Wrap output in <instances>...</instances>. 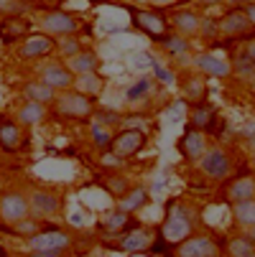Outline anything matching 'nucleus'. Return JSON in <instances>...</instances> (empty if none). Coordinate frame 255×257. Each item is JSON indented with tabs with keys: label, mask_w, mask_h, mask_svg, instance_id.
<instances>
[{
	"label": "nucleus",
	"mask_w": 255,
	"mask_h": 257,
	"mask_svg": "<svg viewBox=\"0 0 255 257\" xmlns=\"http://www.w3.org/2000/svg\"><path fill=\"white\" fill-rule=\"evenodd\" d=\"M54 109L59 112V117L64 120H74V122H82V120H90L95 117V99L79 89H64L61 94H56L54 99Z\"/></svg>",
	"instance_id": "f257e3e1"
},
{
	"label": "nucleus",
	"mask_w": 255,
	"mask_h": 257,
	"mask_svg": "<svg viewBox=\"0 0 255 257\" xmlns=\"http://www.w3.org/2000/svg\"><path fill=\"white\" fill-rule=\"evenodd\" d=\"M194 232V222H192V216L184 206H174L166 216V222L161 224V239L168 242V244H179V242H184L187 237H192Z\"/></svg>",
	"instance_id": "f03ea898"
},
{
	"label": "nucleus",
	"mask_w": 255,
	"mask_h": 257,
	"mask_svg": "<svg viewBox=\"0 0 255 257\" xmlns=\"http://www.w3.org/2000/svg\"><path fill=\"white\" fill-rule=\"evenodd\" d=\"M28 216H31V206H28V196L23 191H3L0 194V222L13 227Z\"/></svg>",
	"instance_id": "7ed1b4c3"
},
{
	"label": "nucleus",
	"mask_w": 255,
	"mask_h": 257,
	"mask_svg": "<svg viewBox=\"0 0 255 257\" xmlns=\"http://www.w3.org/2000/svg\"><path fill=\"white\" fill-rule=\"evenodd\" d=\"M41 28H44L46 36H51V39H64V36H77L79 33V21L71 16L69 11L54 8V11L44 13Z\"/></svg>",
	"instance_id": "20e7f679"
},
{
	"label": "nucleus",
	"mask_w": 255,
	"mask_h": 257,
	"mask_svg": "<svg viewBox=\"0 0 255 257\" xmlns=\"http://www.w3.org/2000/svg\"><path fill=\"white\" fill-rule=\"evenodd\" d=\"M199 168L209 181H225L232 173V156L225 148H207L199 158Z\"/></svg>",
	"instance_id": "39448f33"
},
{
	"label": "nucleus",
	"mask_w": 255,
	"mask_h": 257,
	"mask_svg": "<svg viewBox=\"0 0 255 257\" xmlns=\"http://www.w3.org/2000/svg\"><path fill=\"white\" fill-rule=\"evenodd\" d=\"M130 16H133V26L138 31H143L151 41H161L163 36L171 31L168 28V18L158 11H138V8H130Z\"/></svg>",
	"instance_id": "423d86ee"
},
{
	"label": "nucleus",
	"mask_w": 255,
	"mask_h": 257,
	"mask_svg": "<svg viewBox=\"0 0 255 257\" xmlns=\"http://www.w3.org/2000/svg\"><path fill=\"white\" fill-rule=\"evenodd\" d=\"M61 196L54 191H44V189H33L28 194V206H31V216L33 219H54L61 214Z\"/></svg>",
	"instance_id": "0eeeda50"
},
{
	"label": "nucleus",
	"mask_w": 255,
	"mask_h": 257,
	"mask_svg": "<svg viewBox=\"0 0 255 257\" xmlns=\"http://www.w3.org/2000/svg\"><path fill=\"white\" fill-rule=\"evenodd\" d=\"M145 143H148V135L143 130H120L115 138H113V145H110V153L118 158V161H125V158H133L138 156Z\"/></svg>",
	"instance_id": "6e6552de"
},
{
	"label": "nucleus",
	"mask_w": 255,
	"mask_h": 257,
	"mask_svg": "<svg viewBox=\"0 0 255 257\" xmlns=\"http://www.w3.org/2000/svg\"><path fill=\"white\" fill-rule=\"evenodd\" d=\"M39 79H41L46 87H51L54 92L71 89V87H74V82H77L74 71H71L66 64H61V61H49V64H44L41 71H39Z\"/></svg>",
	"instance_id": "1a4fd4ad"
},
{
	"label": "nucleus",
	"mask_w": 255,
	"mask_h": 257,
	"mask_svg": "<svg viewBox=\"0 0 255 257\" xmlns=\"http://www.w3.org/2000/svg\"><path fill=\"white\" fill-rule=\"evenodd\" d=\"M174 257H220V247L207 234H192L174 244Z\"/></svg>",
	"instance_id": "9d476101"
},
{
	"label": "nucleus",
	"mask_w": 255,
	"mask_h": 257,
	"mask_svg": "<svg viewBox=\"0 0 255 257\" xmlns=\"http://www.w3.org/2000/svg\"><path fill=\"white\" fill-rule=\"evenodd\" d=\"M217 28H220V36H227V39H245L255 31L242 8H230L222 18H217Z\"/></svg>",
	"instance_id": "9b49d317"
},
{
	"label": "nucleus",
	"mask_w": 255,
	"mask_h": 257,
	"mask_svg": "<svg viewBox=\"0 0 255 257\" xmlns=\"http://www.w3.org/2000/svg\"><path fill=\"white\" fill-rule=\"evenodd\" d=\"M54 49H56V39H51L46 33H33V36H26L23 39L18 56L23 61H39V59H46Z\"/></svg>",
	"instance_id": "f8f14e48"
},
{
	"label": "nucleus",
	"mask_w": 255,
	"mask_h": 257,
	"mask_svg": "<svg viewBox=\"0 0 255 257\" xmlns=\"http://www.w3.org/2000/svg\"><path fill=\"white\" fill-rule=\"evenodd\" d=\"M31 249H54V252H66L71 247V237L64 229H41L33 237H28Z\"/></svg>",
	"instance_id": "ddd939ff"
},
{
	"label": "nucleus",
	"mask_w": 255,
	"mask_h": 257,
	"mask_svg": "<svg viewBox=\"0 0 255 257\" xmlns=\"http://www.w3.org/2000/svg\"><path fill=\"white\" fill-rule=\"evenodd\" d=\"M179 153L184 161H199L207 153V135L202 130H194L192 125L184 130V135L179 138Z\"/></svg>",
	"instance_id": "4468645a"
},
{
	"label": "nucleus",
	"mask_w": 255,
	"mask_h": 257,
	"mask_svg": "<svg viewBox=\"0 0 255 257\" xmlns=\"http://www.w3.org/2000/svg\"><path fill=\"white\" fill-rule=\"evenodd\" d=\"M168 18V26L174 28V33L184 36V39H194V36H199V16L189 8H176Z\"/></svg>",
	"instance_id": "2eb2a0df"
},
{
	"label": "nucleus",
	"mask_w": 255,
	"mask_h": 257,
	"mask_svg": "<svg viewBox=\"0 0 255 257\" xmlns=\"http://www.w3.org/2000/svg\"><path fill=\"white\" fill-rule=\"evenodd\" d=\"M23 145V125L11 117H0V151L18 153Z\"/></svg>",
	"instance_id": "dca6fc26"
},
{
	"label": "nucleus",
	"mask_w": 255,
	"mask_h": 257,
	"mask_svg": "<svg viewBox=\"0 0 255 257\" xmlns=\"http://www.w3.org/2000/svg\"><path fill=\"white\" fill-rule=\"evenodd\" d=\"M151 247H153V232L143 229V227H133L130 232H125V234L120 237V249H123V252H130V254H135V252H148Z\"/></svg>",
	"instance_id": "f3484780"
},
{
	"label": "nucleus",
	"mask_w": 255,
	"mask_h": 257,
	"mask_svg": "<svg viewBox=\"0 0 255 257\" xmlns=\"http://www.w3.org/2000/svg\"><path fill=\"white\" fill-rule=\"evenodd\" d=\"M194 66L202 71L204 77H214V79H225V77L232 74V66L227 61H222V59L212 56V54H197Z\"/></svg>",
	"instance_id": "a211bd4d"
},
{
	"label": "nucleus",
	"mask_w": 255,
	"mask_h": 257,
	"mask_svg": "<svg viewBox=\"0 0 255 257\" xmlns=\"http://www.w3.org/2000/svg\"><path fill=\"white\" fill-rule=\"evenodd\" d=\"M46 104H41V102H31V99H26L21 107H18V122L23 125V127H36V125H41L44 120H46Z\"/></svg>",
	"instance_id": "6ab92c4d"
},
{
	"label": "nucleus",
	"mask_w": 255,
	"mask_h": 257,
	"mask_svg": "<svg viewBox=\"0 0 255 257\" xmlns=\"http://www.w3.org/2000/svg\"><path fill=\"white\" fill-rule=\"evenodd\" d=\"M69 69L74 71V77L97 74V69H100V56H97L92 49H82L74 59H69Z\"/></svg>",
	"instance_id": "aec40b11"
},
{
	"label": "nucleus",
	"mask_w": 255,
	"mask_h": 257,
	"mask_svg": "<svg viewBox=\"0 0 255 257\" xmlns=\"http://www.w3.org/2000/svg\"><path fill=\"white\" fill-rule=\"evenodd\" d=\"M145 204H148V189H143V186H133V189H128V191L120 196L118 209H120V211L133 214V211L143 209Z\"/></svg>",
	"instance_id": "412c9836"
},
{
	"label": "nucleus",
	"mask_w": 255,
	"mask_h": 257,
	"mask_svg": "<svg viewBox=\"0 0 255 257\" xmlns=\"http://www.w3.org/2000/svg\"><path fill=\"white\" fill-rule=\"evenodd\" d=\"M227 196H230L232 204L252 199V196H255V176H240V178L232 183V186H230Z\"/></svg>",
	"instance_id": "4be33fe9"
},
{
	"label": "nucleus",
	"mask_w": 255,
	"mask_h": 257,
	"mask_svg": "<svg viewBox=\"0 0 255 257\" xmlns=\"http://www.w3.org/2000/svg\"><path fill=\"white\" fill-rule=\"evenodd\" d=\"M23 97H26V99H31V102L49 104V102H54V99H56V92H54L51 87H46L41 79H36V82H28V84L23 87Z\"/></svg>",
	"instance_id": "5701e85b"
},
{
	"label": "nucleus",
	"mask_w": 255,
	"mask_h": 257,
	"mask_svg": "<svg viewBox=\"0 0 255 257\" xmlns=\"http://www.w3.org/2000/svg\"><path fill=\"white\" fill-rule=\"evenodd\" d=\"M232 214H235V222L245 229L255 227V196L247 199V201H237L232 206Z\"/></svg>",
	"instance_id": "b1692460"
},
{
	"label": "nucleus",
	"mask_w": 255,
	"mask_h": 257,
	"mask_svg": "<svg viewBox=\"0 0 255 257\" xmlns=\"http://www.w3.org/2000/svg\"><path fill=\"white\" fill-rule=\"evenodd\" d=\"M227 257H255V242L247 234L232 237L227 242Z\"/></svg>",
	"instance_id": "393cba45"
},
{
	"label": "nucleus",
	"mask_w": 255,
	"mask_h": 257,
	"mask_svg": "<svg viewBox=\"0 0 255 257\" xmlns=\"http://www.w3.org/2000/svg\"><path fill=\"white\" fill-rule=\"evenodd\" d=\"M214 122H217V112H214L212 107H204V104H199V107L194 109L192 120H189V125H192L194 130H212Z\"/></svg>",
	"instance_id": "a878e982"
},
{
	"label": "nucleus",
	"mask_w": 255,
	"mask_h": 257,
	"mask_svg": "<svg viewBox=\"0 0 255 257\" xmlns=\"http://www.w3.org/2000/svg\"><path fill=\"white\" fill-rule=\"evenodd\" d=\"M158 44H161L168 54H187V51L192 49L189 39H184V36H179V33H174V31H168Z\"/></svg>",
	"instance_id": "bb28decb"
},
{
	"label": "nucleus",
	"mask_w": 255,
	"mask_h": 257,
	"mask_svg": "<svg viewBox=\"0 0 255 257\" xmlns=\"http://www.w3.org/2000/svg\"><path fill=\"white\" fill-rule=\"evenodd\" d=\"M90 135H92V143H95V148L97 151H110V145H113V130L107 127V125H100V122H95L92 125V130H90Z\"/></svg>",
	"instance_id": "cd10ccee"
},
{
	"label": "nucleus",
	"mask_w": 255,
	"mask_h": 257,
	"mask_svg": "<svg viewBox=\"0 0 255 257\" xmlns=\"http://www.w3.org/2000/svg\"><path fill=\"white\" fill-rule=\"evenodd\" d=\"M56 49L61 51L64 59H74L84 46H82V39H79V33H77V36H64V39H56Z\"/></svg>",
	"instance_id": "c85d7f7f"
},
{
	"label": "nucleus",
	"mask_w": 255,
	"mask_h": 257,
	"mask_svg": "<svg viewBox=\"0 0 255 257\" xmlns=\"http://www.w3.org/2000/svg\"><path fill=\"white\" fill-rule=\"evenodd\" d=\"M130 222V214L128 211H113L110 216L105 219V229H107V234H123V227Z\"/></svg>",
	"instance_id": "c756f323"
},
{
	"label": "nucleus",
	"mask_w": 255,
	"mask_h": 257,
	"mask_svg": "<svg viewBox=\"0 0 255 257\" xmlns=\"http://www.w3.org/2000/svg\"><path fill=\"white\" fill-rule=\"evenodd\" d=\"M36 232H41V219H33V216H28V219H23V222H18V224H13L11 227V234H16V237H33Z\"/></svg>",
	"instance_id": "7c9ffc66"
},
{
	"label": "nucleus",
	"mask_w": 255,
	"mask_h": 257,
	"mask_svg": "<svg viewBox=\"0 0 255 257\" xmlns=\"http://www.w3.org/2000/svg\"><path fill=\"white\" fill-rule=\"evenodd\" d=\"M148 94H151V79H148V77H140V79L125 92V99H128V102H138V99L148 97Z\"/></svg>",
	"instance_id": "2f4dec72"
},
{
	"label": "nucleus",
	"mask_w": 255,
	"mask_h": 257,
	"mask_svg": "<svg viewBox=\"0 0 255 257\" xmlns=\"http://www.w3.org/2000/svg\"><path fill=\"white\" fill-rule=\"evenodd\" d=\"M23 11H26V3H23V0H0V16H6V18H18Z\"/></svg>",
	"instance_id": "473e14b6"
},
{
	"label": "nucleus",
	"mask_w": 255,
	"mask_h": 257,
	"mask_svg": "<svg viewBox=\"0 0 255 257\" xmlns=\"http://www.w3.org/2000/svg\"><path fill=\"white\" fill-rule=\"evenodd\" d=\"M199 36L204 41H214L220 36V28H217V18H202L199 21Z\"/></svg>",
	"instance_id": "72a5a7b5"
},
{
	"label": "nucleus",
	"mask_w": 255,
	"mask_h": 257,
	"mask_svg": "<svg viewBox=\"0 0 255 257\" xmlns=\"http://www.w3.org/2000/svg\"><path fill=\"white\" fill-rule=\"evenodd\" d=\"M95 117L100 120V125H107V127L123 120V117H118L115 112H110V109H95Z\"/></svg>",
	"instance_id": "f704fd0d"
},
{
	"label": "nucleus",
	"mask_w": 255,
	"mask_h": 257,
	"mask_svg": "<svg viewBox=\"0 0 255 257\" xmlns=\"http://www.w3.org/2000/svg\"><path fill=\"white\" fill-rule=\"evenodd\" d=\"M235 69H237V74L250 77V74H252V61H250L247 56H242V54H240V59L235 61Z\"/></svg>",
	"instance_id": "c9c22d12"
},
{
	"label": "nucleus",
	"mask_w": 255,
	"mask_h": 257,
	"mask_svg": "<svg viewBox=\"0 0 255 257\" xmlns=\"http://www.w3.org/2000/svg\"><path fill=\"white\" fill-rule=\"evenodd\" d=\"M151 61H153V69H156V77L161 82H171V71H166V66H161L158 59H151Z\"/></svg>",
	"instance_id": "e433bc0d"
},
{
	"label": "nucleus",
	"mask_w": 255,
	"mask_h": 257,
	"mask_svg": "<svg viewBox=\"0 0 255 257\" xmlns=\"http://www.w3.org/2000/svg\"><path fill=\"white\" fill-rule=\"evenodd\" d=\"M240 135H242L245 140H255V120H247V122L242 125Z\"/></svg>",
	"instance_id": "4c0bfd02"
},
{
	"label": "nucleus",
	"mask_w": 255,
	"mask_h": 257,
	"mask_svg": "<svg viewBox=\"0 0 255 257\" xmlns=\"http://www.w3.org/2000/svg\"><path fill=\"white\" fill-rule=\"evenodd\" d=\"M64 252H54V249H31L28 257H61Z\"/></svg>",
	"instance_id": "58836bf2"
},
{
	"label": "nucleus",
	"mask_w": 255,
	"mask_h": 257,
	"mask_svg": "<svg viewBox=\"0 0 255 257\" xmlns=\"http://www.w3.org/2000/svg\"><path fill=\"white\" fill-rule=\"evenodd\" d=\"M242 56H247V59H250V61L255 64V39L245 44V49H242Z\"/></svg>",
	"instance_id": "ea45409f"
},
{
	"label": "nucleus",
	"mask_w": 255,
	"mask_h": 257,
	"mask_svg": "<svg viewBox=\"0 0 255 257\" xmlns=\"http://www.w3.org/2000/svg\"><path fill=\"white\" fill-rule=\"evenodd\" d=\"M242 11H245L247 21H250V23H252V28H255V0H252V3H247V6H242Z\"/></svg>",
	"instance_id": "a19ab883"
},
{
	"label": "nucleus",
	"mask_w": 255,
	"mask_h": 257,
	"mask_svg": "<svg viewBox=\"0 0 255 257\" xmlns=\"http://www.w3.org/2000/svg\"><path fill=\"white\" fill-rule=\"evenodd\" d=\"M153 6H163V8H168V6H176L179 0H151Z\"/></svg>",
	"instance_id": "79ce46f5"
},
{
	"label": "nucleus",
	"mask_w": 255,
	"mask_h": 257,
	"mask_svg": "<svg viewBox=\"0 0 255 257\" xmlns=\"http://www.w3.org/2000/svg\"><path fill=\"white\" fill-rule=\"evenodd\" d=\"M227 3H230V6H240V8H242V6L252 3V0H227Z\"/></svg>",
	"instance_id": "37998d69"
},
{
	"label": "nucleus",
	"mask_w": 255,
	"mask_h": 257,
	"mask_svg": "<svg viewBox=\"0 0 255 257\" xmlns=\"http://www.w3.org/2000/svg\"><path fill=\"white\" fill-rule=\"evenodd\" d=\"M44 3H46V6H61L64 0H44Z\"/></svg>",
	"instance_id": "c03bdc74"
},
{
	"label": "nucleus",
	"mask_w": 255,
	"mask_h": 257,
	"mask_svg": "<svg viewBox=\"0 0 255 257\" xmlns=\"http://www.w3.org/2000/svg\"><path fill=\"white\" fill-rule=\"evenodd\" d=\"M202 3H207V6H217V3H225V0H202Z\"/></svg>",
	"instance_id": "a18cd8bd"
},
{
	"label": "nucleus",
	"mask_w": 255,
	"mask_h": 257,
	"mask_svg": "<svg viewBox=\"0 0 255 257\" xmlns=\"http://www.w3.org/2000/svg\"><path fill=\"white\" fill-rule=\"evenodd\" d=\"M247 237H250V239L255 242V227H250V232H247Z\"/></svg>",
	"instance_id": "49530a36"
},
{
	"label": "nucleus",
	"mask_w": 255,
	"mask_h": 257,
	"mask_svg": "<svg viewBox=\"0 0 255 257\" xmlns=\"http://www.w3.org/2000/svg\"><path fill=\"white\" fill-rule=\"evenodd\" d=\"M247 143H250V151L255 153V140H247Z\"/></svg>",
	"instance_id": "de8ad7c7"
},
{
	"label": "nucleus",
	"mask_w": 255,
	"mask_h": 257,
	"mask_svg": "<svg viewBox=\"0 0 255 257\" xmlns=\"http://www.w3.org/2000/svg\"><path fill=\"white\" fill-rule=\"evenodd\" d=\"M0 257H6V249L3 247H0Z\"/></svg>",
	"instance_id": "09e8293b"
},
{
	"label": "nucleus",
	"mask_w": 255,
	"mask_h": 257,
	"mask_svg": "<svg viewBox=\"0 0 255 257\" xmlns=\"http://www.w3.org/2000/svg\"><path fill=\"white\" fill-rule=\"evenodd\" d=\"M23 3H33V0H23Z\"/></svg>",
	"instance_id": "8fccbe9b"
}]
</instances>
